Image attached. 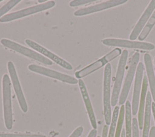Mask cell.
<instances>
[{
  "instance_id": "6da1fadb",
  "label": "cell",
  "mask_w": 155,
  "mask_h": 137,
  "mask_svg": "<svg viewBox=\"0 0 155 137\" xmlns=\"http://www.w3.org/2000/svg\"><path fill=\"white\" fill-rule=\"evenodd\" d=\"M4 119L6 129L10 130L13 127V113L11 98V84L9 76L5 74L2 81Z\"/></svg>"
},
{
  "instance_id": "7a4b0ae2",
  "label": "cell",
  "mask_w": 155,
  "mask_h": 137,
  "mask_svg": "<svg viewBox=\"0 0 155 137\" xmlns=\"http://www.w3.org/2000/svg\"><path fill=\"white\" fill-rule=\"evenodd\" d=\"M111 66L107 63L104 68L103 82V104L104 115L106 125H110L111 121Z\"/></svg>"
},
{
  "instance_id": "3957f363",
  "label": "cell",
  "mask_w": 155,
  "mask_h": 137,
  "mask_svg": "<svg viewBox=\"0 0 155 137\" xmlns=\"http://www.w3.org/2000/svg\"><path fill=\"white\" fill-rule=\"evenodd\" d=\"M1 43L7 48L12 49L18 53H20L36 61L41 62L44 65H51L53 63L50 59H47L46 57L43 56L42 54L11 40L7 39H2L1 40Z\"/></svg>"
},
{
  "instance_id": "277c9868",
  "label": "cell",
  "mask_w": 155,
  "mask_h": 137,
  "mask_svg": "<svg viewBox=\"0 0 155 137\" xmlns=\"http://www.w3.org/2000/svg\"><path fill=\"white\" fill-rule=\"evenodd\" d=\"M128 51L127 49H124L122 51L121 56L119 58L117 69L116 75V78L114 80L112 95L111 97V106H115L116 105L119 98L121 86H122V81L124 79L125 66L127 65V62L128 59Z\"/></svg>"
},
{
  "instance_id": "5b68a950",
  "label": "cell",
  "mask_w": 155,
  "mask_h": 137,
  "mask_svg": "<svg viewBox=\"0 0 155 137\" xmlns=\"http://www.w3.org/2000/svg\"><path fill=\"white\" fill-rule=\"evenodd\" d=\"M56 3L53 1H47L46 2L42 3L34 6L29 7L20 10L13 13L7 14L0 18V22H8L21 18L27 16L28 15L35 14L40 11H42L53 7Z\"/></svg>"
},
{
  "instance_id": "8992f818",
  "label": "cell",
  "mask_w": 155,
  "mask_h": 137,
  "mask_svg": "<svg viewBox=\"0 0 155 137\" xmlns=\"http://www.w3.org/2000/svg\"><path fill=\"white\" fill-rule=\"evenodd\" d=\"M139 53L138 52H135L133 55L131 59L130 60L128 70L119 98V103L120 105H123V104L126 101L134 77L135 75V73L136 72V69L137 65L139 63Z\"/></svg>"
},
{
  "instance_id": "52a82bcc",
  "label": "cell",
  "mask_w": 155,
  "mask_h": 137,
  "mask_svg": "<svg viewBox=\"0 0 155 137\" xmlns=\"http://www.w3.org/2000/svg\"><path fill=\"white\" fill-rule=\"evenodd\" d=\"M102 43L104 45L109 46H118L144 50H153L155 48V46L151 43L120 39H104L102 40Z\"/></svg>"
},
{
  "instance_id": "ba28073f",
  "label": "cell",
  "mask_w": 155,
  "mask_h": 137,
  "mask_svg": "<svg viewBox=\"0 0 155 137\" xmlns=\"http://www.w3.org/2000/svg\"><path fill=\"white\" fill-rule=\"evenodd\" d=\"M28 68L30 71L33 72L49 77L64 83L71 84H74L78 83V80L73 77L39 65L30 64L28 66Z\"/></svg>"
},
{
  "instance_id": "9c48e42d",
  "label": "cell",
  "mask_w": 155,
  "mask_h": 137,
  "mask_svg": "<svg viewBox=\"0 0 155 137\" xmlns=\"http://www.w3.org/2000/svg\"><path fill=\"white\" fill-rule=\"evenodd\" d=\"M7 68L19 106L24 112H27L28 111V106L22 90L15 65L12 61H9L7 63Z\"/></svg>"
},
{
  "instance_id": "30bf717a",
  "label": "cell",
  "mask_w": 155,
  "mask_h": 137,
  "mask_svg": "<svg viewBox=\"0 0 155 137\" xmlns=\"http://www.w3.org/2000/svg\"><path fill=\"white\" fill-rule=\"evenodd\" d=\"M144 66L142 62H139L137 65L136 77L134 83V89L133 94V100L131 105V111L132 114L135 115L139 109V104L140 100V92L142 89V84L143 80V73Z\"/></svg>"
},
{
  "instance_id": "8fae6325",
  "label": "cell",
  "mask_w": 155,
  "mask_h": 137,
  "mask_svg": "<svg viewBox=\"0 0 155 137\" xmlns=\"http://www.w3.org/2000/svg\"><path fill=\"white\" fill-rule=\"evenodd\" d=\"M25 42L27 45H28L29 46H30L31 48L35 49L36 51H38L39 54L44 55V56H46L48 57L50 59H51L52 61L56 63L61 66L64 69H68V70H71L73 69V67L70 63L64 60L63 59L61 58L56 54L53 53L48 49H46L44 46L40 45L39 44L37 43L36 42L30 40V39H25Z\"/></svg>"
},
{
  "instance_id": "7c38bea8",
  "label": "cell",
  "mask_w": 155,
  "mask_h": 137,
  "mask_svg": "<svg viewBox=\"0 0 155 137\" xmlns=\"http://www.w3.org/2000/svg\"><path fill=\"white\" fill-rule=\"evenodd\" d=\"M127 0H110L99 3L91 6L84 7L79 10H77L74 12V15L76 16H82L89 14H91L95 12L100 11L106 9H108L112 7H114L126 3Z\"/></svg>"
},
{
  "instance_id": "4fadbf2b",
  "label": "cell",
  "mask_w": 155,
  "mask_h": 137,
  "mask_svg": "<svg viewBox=\"0 0 155 137\" xmlns=\"http://www.w3.org/2000/svg\"><path fill=\"white\" fill-rule=\"evenodd\" d=\"M155 10V0H152L150 2L146 9L144 10L140 19L136 23L134 28L133 29L130 36L129 39L130 40H135L140 33L142 31L143 28L147 24L148 19L151 16L153 12Z\"/></svg>"
},
{
  "instance_id": "5bb4252c",
  "label": "cell",
  "mask_w": 155,
  "mask_h": 137,
  "mask_svg": "<svg viewBox=\"0 0 155 137\" xmlns=\"http://www.w3.org/2000/svg\"><path fill=\"white\" fill-rule=\"evenodd\" d=\"M78 86L81 93L82 99L88 115V118L91 123V125L93 129H96L97 128V122L94 115V112L93 109V106L89 97V95L87 89V88L85 85L84 82L82 79H79L78 80Z\"/></svg>"
},
{
  "instance_id": "9a60e30c",
  "label": "cell",
  "mask_w": 155,
  "mask_h": 137,
  "mask_svg": "<svg viewBox=\"0 0 155 137\" xmlns=\"http://www.w3.org/2000/svg\"><path fill=\"white\" fill-rule=\"evenodd\" d=\"M148 79L147 75H144L142 80V89L140 96V100L139 104V112H138V126L139 129H143V116H144V110H145V98L147 94L148 89Z\"/></svg>"
},
{
  "instance_id": "2e32d148",
  "label": "cell",
  "mask_w": 155,
  "mask_h": 137,
  "mask_svg": "<svg viewBox=\"0 0 155 137\" xmlns=\"http://www.w3.org/2000/svg\"><path fill=\"white\" fill-rule=\"evenodd\" d=\"M143 60L147 75V77L148 82L150 84L151 94L155 103V74L153 69L151 57L148 53H146L143 56Z\"/></svg>"
},
{
  "instance_id": "e0dca14e",
  "label": "cell",
  "mask_w": 155,
  "mask_h": 137,
  "mask_svg": "<svg viewBox=\"0 0 155 137\" xmlns=\"http://www.w3.org/2000/svg\"><path fill=\"white\" fill-rule=\"evenodd\" d=\"M151 94L150 91H148L146 97V103L143 116V126L142 137H148L150 132L151 111Z\"/></svg>"
},
{
  "instance_id": "ac0fdd59",
  "label": "cell",
  "mask_w": 155,
  "mask_h": 137,
  "mask_svg": "<svg viewBox=\"0 0 155 137\" xmlns=\"http://www.w3.org/2000/svg\"><path fill=\"white\" fill-rule=\"evenodd\" d=\"M108 63L105 60V58L102 57L100 59L95 61L91 64L87 66L86 67L81 69L79 71H78L75 72V77L76 78L81 79L82 78L88 75L89 74L94 72V71L99 69L105 65H107Z\"/></svg>"
},
{
  "instance_id": "d6986e66",
  "label": "cell",
  "mask_w": 155,
  "mask_h": 137,
  "mask_svg": "<svg viewBox=\"0 0 155 137\" xmlns=\"http://www.w3.org/2000/svg\"><path fill=\"white\" fill-rule=\"evenodd\" d=\"M131 107L130 102L127 100L125 106V135L126 137H132V119Z\"/></svg>"
},
{
  "instance_id": "ffe728a7",
  "label": "cell",
  "mask_w": 155,
  "mask_h": 137,
  "mask_svg": "<svg viewBox=\"0 0 155 137\" xmlns=\"http://www.w3.org/2000/svg\"><path fill=\"white\" fill-rule=\"evenodd\" d=\"M155 25V10L153 12L151 16H150V19H148L147 24L143 28L142 31L140 33L139 36H138V40L139 41L142 42L143 40H145L147 36H148L149 33L151 31L153 27Z\"/></svg>"
},
{
  "instance_id": "44dd1931",
  "label": "cell",
  "mask_w": 155,
  "mask_h": 137,
  "mask_svg": "<svg viewBox=\"0 0 155 137\" xmlns=\"http://www.w3.org/2000/svg\"><path fill=\"white\" fill-rule=\"evenodd\" d=\"M119 107L116 106L114 108L113 112L112 114L111 121V124H110V127L109 129V132L108 133V137H114L118 116H119Z\"/></svg>"
},
{
  "instance_id": "7402d4cb",
  "label": "cell",
  "mask_w": 155,
  "mask_h": 137,
  "mask_svg": "<svg viewBox=\"0 0 155 137\" xmlns=\"http://www.w3.org/2000/svg\"><path fill=\"white\" fill-rule=\"evenodd\" d=\"M124 116H125V106L122 105L119 109V116H118L114 137H120L121 129H122Z\"/></svg>"
},
{
  "instance_id": "603a6c76",
  "label": "cell",
  "mask_w": 155,
  "mask_h": 137,
  "mask_svg": "<svg viewBox=\"0 0 155 137\" xmlns=\"http://www.w3.org/2000/svg\"><path fill=\"white\" fill-rule=\"evenodd\" d=\"M20 2L21 0H11L9 1L5 5H4L2 7H1L0 8V18L2 17V15L7 13L9 10H10L13 7H14Z\"/></svg>"
},
{
  "instance_id": "cb8c5ba5",
  "label": "cell",
  "mask_w": 155,
  "mask_h": 137,
  "mask_svg": "<svg viewBox=\"0 0 155 137\" xmlns=\"http://www.w3.org/2000/svg\"><path fill=\"white\" fill-rule=\"evenodd\" d=\"M122 52V51L120 48H116L114 49H113L112 51H111L110 52H109L108 53H107V54H105L103 57L105 58V60L108 63V62H110V61H112L115 58H116L117 56H119L120 54H121Z\"/></svg>"
},
{
  "instance_id": "d4e9b609",
  "label": "cell",
  "mask_w": 155,
  "mask_h": 137,
  "mask_svg": "<svg viewBox=\"0 0 155 137\" xmlns=\"http://www.w3.org/2000/svg\"><path fill=\"white\" fill-rule=\"evenodd\" d=\"M0 137H46L39 134H15V133H0Z\"/></svg>"
},
{
  "instance_id": "484cf974",
  "label": "cell",
  "mask_w": 155,
  "mask_h": 137,
  "mask_svg": "<svg viewBox=\"0 0 155 137\" xmlns=\"http://www.w3.org/2000/svg\"><path fill=\"white\" fill-rule=\"evenodd\" d=\"M132 137H139L138 121L136 118L132 119Z\"/></svg>"
},
{
  "instance_id": "4316f807",
  "label": "cell",
  "mask_w": 155,
  "mask_h": 137,
  "mask_svg": "<svg viewBox=\"0 0 155 137\" xmlns=\"http://www.w3.org/2000/svg\"><path fill=\"white\" fill-rule=\"evenodd\" d=\"M95 0H74L71 1L69 3V5L70 7H77L79 5H82L84 4H87L88 3L95 2Z\"/></svg>"
},
{
  "instance_id": "83f0119b",
  "label": "cell",
  "mask_w": 155,
  "mask_h": 137,
  "mask_svg": "<svg viewBox=\"0 0 155 137\" xmlns=\"http://www.w3.org/2000/svg\"><path fill=\"white\" fill-rule=\"evenodd\" d=\"M83 130H84L83 127L79 126L77 127L68 137H79L82 135Z\"/></svg>"
},
{
  "instance_id": "f1b7e54d",
  "label": "cell",
  "mask_w": 155,
  "mask_h": 137,
  "mask_svg": "<svg viewBox=\"0 0 155 137\" xmlns=\"http://www.w3.org/2000/svg\"><path fill=\"white\" fill-rule=\"evenodd\" d=\"M108 127L107 125H104L102 133V137H108Z\"/></svg>"
},
{
  "instance_id": "f546056e",
  "label": "cell",
  "mask_w": 155,
  "mask_h": 137,
  "mask_svg": "<svg viewBox=\"0 0 155 137\" xmlns=\"http://www.w3.org/2000/svg\"><path fill=\"white\" fill-rule=\"evenodd\" d=\"M97 130L96 129H92L88 133L87 137H96Z\"/></svg>"
},
{
  "instance_id": "4dcf8cb0",
  "label": "cell",
  "mask_w": 155,
  "mask_h": 137,
  "mask_svg": "<svg viewBox=\"0 0 155 137\" xmlns=\"http://www.w3.org/2000/svg\"><path fill=\"white\" fill-rule=\"evenodd\" d=\"M148 137H155V127L153 126L149 132Z\"/></svg>"
},
{
  "instance_id": "1f68e13d",
  "label": "cell",
  "mask_w": 155,
  "mask_h": 137,
  "mask_svg": "<svg viewBox=\"0 0 155 137\" xmlns=\"http://www.w3.org/2000/svg\"><path fill=\"white\" fill-rule=\"evenodd\" d=\"M151 110H152V112H153V117L155 122V103L154 102L152 103L151 104Z\"/></svg>"
},
{
  "instance_id": "d6a6232c",
  "label": "cell",
  "mask_w": 155,
  "mask_h": 137,
  "mask_svg": "<svg viewBox=\"0 0 155 137\" xmlns=\"http://www.w3.org/2000/svg\"><path fill=\"white\" fill-rule=\"evenodd\" d=\"M120 137H126V135H125V130L124 129L122 130L121 132V135H120Z\"/></svg>"
},
{
  "instance_id": "836d02e7",
  "label": "cell",
  "mask_w": 155,
  "mask_h": 137,
  "mask_svg": "<svg viewBox=\"0 0 155 137\" xmlns=\"http://www.w3.org/2000/svg\"><path fill=\"white\" fill-rule=\"evenodd\" d=\"M38 2H39V3H41V2H46V1H45V0H44V1H42V0H41H41H39V1H38Z\"/></svg>"
},
{
  "instance_id": "e575fe53",
  "label": "cell",
  "mask_w": 155,
  "mask_h": 137,
  "mask_svg": "<svg viewBox=\"0 0 155 137\" xmlns=\"http://www.w3.org/2000/svg\"><path fill=\"white\" fill-rule=\"evenodd\" d=\"M2 0H0V2H2Z\"/></svg>"
},
{
  "instance_id": "d590c367",
  "label": "cell",
  "mask_w": 155,
  "mask_h": 137,
  "mask_svg": "<svg viewBox=\"0 0 155 137\" xmlns=\"http://www.w3.org/2000/svg\"><path fill=\"white\" fill-rule=\"evenodd\" d=\"M154 64H155V57H154Z\"/></svg>"
},
{
  "instance_id": "8d00e7d4",
  "label": "cell",
  "mask_w": 155,
  "mask_h": 137,
  "mask_svg": "<svg viewBox=\"0 0 155 137\" xmlns=\"http://www.w3.org/2000/svg\"><path fill=\"white\" fill-rule=\"evenodd\" d=\"M96 137H101V136H96Z\"/></svg>"
}]
</instances>
